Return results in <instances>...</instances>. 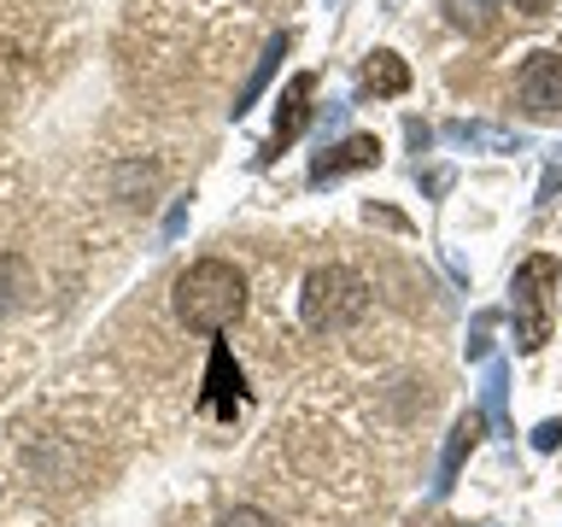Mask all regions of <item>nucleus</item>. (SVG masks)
<instances>
[{
    "label": "nucleus",
    "mask_w": 562,
    "mask_h": 527,
    "mask_svg": "<svg viewBox=\"0 0 562 527\" xmlns=\"http://www.w3.org/2000/svg\"><path fill=\"white\" fill-rule=\"evenodd\" d=\"M369 311V281L346 264H323V270L305 276V293H299V316L316 334H340Z\"/></svg>",
    "instance_id": "7ed1b4c3"
},
{
    "label": "nucleus",
    "mask_w": 562,
    "mask_h": 527,
    "mask_svg": "<svg viewBox=\"0 0 562 527\" xmlns=\"http://www.w3.org/2000/svg\"><path fill=\"white\" fill-rule=\"evenodd\" d=\"M446 182H451L446 170H428V176H422V188H428V193H446Z\"/></svg>",
    "instance_id": "a211bd4d"
},
{
    "label": "nucleus",
    "mask_w": 562,
    "mask_h": 527,
    "mask_svg": "<svg viewBox=\"0 0 562 527\" xmlns=\"http://www.w3.org/2000/svg\"><path fill=\"white\" fill-rule=\"evenodd\" d=\"M246 311V276L228 258H200L176 276V316L193 334H223Z\"/></svg>",
    "instance_id": "f257e3e1"
},
{
    "label": "nucleus",
    "mask_w": 562,
    "mask_h": 527,
    "mask_svg": "<svg viewBox=\"0 0 562 527\" xmlns=\"http://www.w3.org/2000/svg\"><path fill=\"white\" fill-rule=\"evenodd\" d=\"M533 446H539V451H557V446H562V422H557V416L533 428Z\"/></svg>",
    "instance_id": "2eb2a0df"
},
{
    "label": "nucleus",
    "mask_w": 562,
    "mask_h": 527,
    "mask_svg": "<svg viewBox=\"0 0 562 527\" xmlns=\"http://www.w3.org/2000/svg\"><path fill=\"white\" fill-rule=\"evenodd\" d=\"M509 316H516V351L533 358L557 328V258L551 253H533L516 264V276H509Z\"/></svg>",
    "instance_id": "f03ea898"
},
{
    "label": "nucleus",
    "mask_w": 562,
    "mask_h": 527,
    "mask_svg": "<svg viewBox=\"0 0 562 527\" xmlns=\"http://www.w3.org/2000/svg\"><path fill=\"white\" fill-rule=\"evenodd\" d=\"M205 411H217V416H235L240 404H246V393H240V369H235V358H228V346H217L211 351V375H205Z\"/></svg>",
    "instance_id": "423d86ee"
},
{
    "label": "nucleus",
    "mask_w": 562,
    "mask_h": 527,
    "mask_svg": "<svg viewBox=\"0 0 562 527\" xmlns=\"http://www.w3.org/2000/svg\"><path fill=\"white\" fill-rule=\"evenodd\" d=\"M516 94L533 117H557L562 112V53H533L516 77Z\"/></svg>",
    "instance_id": "20e7f679"
},
{
    "label": "nucleus",
    "mask_w": 562,
    "mask_h": 527,
    "mask_svg": "<svg viewBox=\"0 0 562 527\" xmlns=\"http://www.w3.org/2000/svg\"><path fill=\"white\" fill-rule=\"evenodd\" d=\"M363 82L369 88H375V94H386V100H393V94H404V88H411V65H404L398 59V53H369V65H363Z\"/></svg>",
    "instance_id": "9d476101"
},
{
    "label": "nucleus",
    "mask_w": 562,
    "mask_h": 527,
    "mask_svg": "<svg viewBox=\"0 0 562 527\" xmlns=\"http://www.w3.org/2000/svg\"><path fill=\"white\" fill-rule=\"evenodd\" d=\"M457 7V18H486V12H498L504 0H451Z\"/></svg>",
    "instance_id": "dca6fc26"
},
{
    "label": "nucleus",
    "mask_w": 562,
    "mask_h": 527,
    "mask_svg": "<svg viewBox=\"0 0 562 527\" xmlns=\"http://www.w3.org/2000/svg\"><path fill=\"white\" fill-rule=\"evenodd\" d=\"M428 141H434V130H428V123H411V147L422 153V147H428Z\"/></svg>",
    "instance_id": "6ab92c4d"
},
{
    "label": "nucleus",
    "mask_w": 562,
    "mask_h": 527,
    "mask_svg": "<svg viewBox=\"0 0 562 527\" xmlns=\"http://www.w3.org/2000/svg\"><path fill=\"white\" fill-rule=\"evenodd\" d=\"M375 158H381V141H375V135H346L340 147H323V153H316L311 182H334V176H346V170H369Z\"/></svg>",
    "instance_id": "39448f33"
},
{
    "label": "nucleus",
    "mask_w": 562,
    "mask_h": 527,
    "mask_svg": "<svg viewBox=\"0 0 562 527\" xmlns=\"http://www.w3.org/2000/svg\"><path fill=\"white\" fill-rule=\"evenodd\" d=\"M446 141H457V147H486V153H521L527 135L516 130H492V123H446Z\"/></svg>",
    "instance_id": "1a4fd4ad"
},
{
    "label": "nucleus",
    "mask_w": 562,
    "mask_h": 527,
    "mask_svg": "<svg viewBox=\"0 0 562 527\" xmlns=\"http://www.w3.org/2000/svg\"><path fill=\"white\" fill-rule=\"evenodd\" d=\"M557 188H562V165H551V176H544V188H539V205H551V200H557Z\"/></svg>",
    "instance_id": "f3484780"
},
{
    "label": "nucleus",
    "mask_w": 562,
    "mask_h": 527,
    "mask_svg": "<svg viewBox=\"0 0 562 527\" xmlns=\"http://www.w3.org/2000/svg\"><path fill=\"white\" fill-rule=\"evenodd\" d=\"M281 53H288V35H276V42L270 47H263V59H258V70H252V77H246V88H240V94H235V117L246 112V105H252L258 94H263V82H270L276 77V65H281Z\"/></svg>",
    "instance_id": "f8f14e48"
},
{
    "label": "nucleus",
    "mask_w": 562,
    "mask_h": 527,
    "mask_svg": "<svg viewBox=\"0 0 562 527\" xmlns=\"http://www.w3.org/2000/svg\"><path fill=\"white\" fill-rule=\"evenodd\" d=\"M217 527H281V522H276V516H263V509H252V504H240V509H228Z\"/></svg>",
    "instance_id": "4468645a"
},
{
    "label": "nucleus",
    "mask_w": 562,
    "mask_h": 527,
    "mask_svg": "<svg viewBox=\"0 0 562 527\" xmlns=\"http://www.w3.org/2000/svg\"><path fill=\"white\" fill-rule=\"evenodd\" d=\"M504 399H509V363H486V381H481V411L498 434H509V416H504Z\"/></svg>",
    "instance_id": "9b49d317"
},
{
    "label": "nucleus",
    "mask_w": 562,
    "mask_h": 527,
    "mask_svg": "<svg viewBox=\"0 0 562 527\" xmlns=\"http://www.w3.org/2000/svg\"><path fill=\"white\" fill-rule=\"evenodd\" d=\"M492 328H498V311H481V316H474V328H469V340H463L469 363H486V358H492Z\"/></svg>",
    "instance_id": "ddd939ff"
},
{
    "label": "nucleus",
    "mask_w": 562,
    "mask_h": 527,
    "mask_svg": "<svg viewBox=\"0 0 562 527\" xmlns=\"http://www.w3.org/2000/svg\"><path fill=\"white\" fill-rule=\"evenodd\" d=\"M311 70H299V77L281 88V100H276V147H288V141L305 130V117H311Z\"/></svg>",
    "instance_id": "0eeeda50"
},
{
    "label": "nucleus",
    "mask_w": 562,
    "mask_h": 527,
    "mask_svg": "<svg viewBox=\"0 0 562 527\" xmlns=\"http://www.w3.org/2000/svg\"><path fill=\"white\" fill-rule=\"evenodd\" d=\"M474 439H481V416H457V428L446 439V457H439V481H434V498H446V492L457 486V469H463V457L474 451Z\"/></svg>",
    "instance_id": "6e6552de"
}]
</instances>
